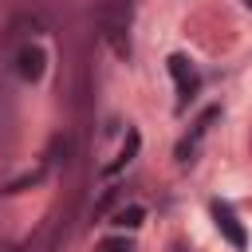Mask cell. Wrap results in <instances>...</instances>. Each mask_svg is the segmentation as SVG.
<instances>
[{
	"label": "cell",
	"mask_w": 252,
	"mask_h": 252,
	"mask_svg": "<svg viewBox=\"0 0 252 252\" xmlns=\"http://www.w3.org/2000/svg\"><path fill=\"white\" fill-rule=\"evenodd\" d=\"M213 209V220H217V228H220V236L232 244V248H244L248 244V232H244V224L236 220V213H232V205L228 201H213L209 205Z\"/></svg>",
	"instance_id": "1"
},
{
	"label": "cell",
	"mask_w": 252,
	"mask_h": 252,
	"mask_svg": "<svg viewBox=\"0 0 252 252\" xmlns=\"http://www.w3.org/2000/svg\"><path fill=\"white\" fill-rule=\"evenodd\" d=\"M169 75L177 79V91H181V106H185V102H193V94H197L201 79H197V71L189 67V59H185V55H169Z\"/></svg>",
	"instance_id": "2"
},
{
	"label": "cell",
	"mask_w": 252,
	"mask_h": 252,
	"mask_svg": "<svg viewBox=\"0 0 252 252\" xmlns=\"http://www.w3.org/2000/svg\"><path fill=\"white\" fill-rule=\"evenodd\" d=\"M43 63H47L43 47H20V55H16V71H20V79H24V83L43 79Z\"/></svg>",
	"instance_id": "3"
},
{
	"label": "cell",
	"mask_w": 252,
	"mask_h": 252,
	"mask_svg": "<svg viewBox=\"0 0 252 252\" xmlns=\"http://www.w3.org/2000/svg\"><path fill=\"white\" fill-rule=\"evenodd\" d=\"M142 220H146V209H142V205H126V209L114 213V224H118V228H138Z\"/></svg>",
	"instance_id": "4"
},
{
	"label": "cell",
	"mask_w": 252,
	"mask_h": 252,
	"mask_svg": "<svg viewBox=\"0 0 252 252\" xmlns=\"http://www.w3.org/2000/svg\"><path fill=\"white\" fill-rule=\"evenodd\" d=\"M134 154H138V134L130 130V134H126V146H122V154H118V158H114V161L106 165V173H118V169H122V165H126V161H130Z\"/></svg>",
	"instance_id": "5"
},
{
	"label": "cell",
	"mask_w": 252,
	"mask_h": 252,
	"mask_svg": "<svg viewBox=\"0 0 252 252\" xmlns=\"http://www.w3.org/2000/svg\"><path fill=\"white\" fill-rule=\"evenodd\" d=\"M39 181H43V169H32V173L16 177V181H12V185H8L4 193H20V189H28V185H39Z\"/></svg>",
	"instance_id": "6"
},
{
	"label": "cell",
	"mask_w": 252,
	"mask_h": 252,
	"mask_svg": "<svg viewBox=\"0 0 252 252\" xmlns=\"http://www.w3.org/2000/svg\"><path fill=\"white\" fill-rule=\"evenodd\" d=\"M94 252H134V244L130 240H122V236H114V240H98V248Z\"/></svg>",
	"instance_id": "7"
},
{
	"label": "cell",
	"mask_w": 252,
	"mask_h": 252,
	"mask_svg": "<svg viewBox=\"0 0 252 252\" xmlns=\"http://www.w3.org/2000/svg\"><path fill=\"white\" fill-rule=\"evenodd\" d=\"M244 4H248V8H252V0H244Z\"/></svg>",
	"instance_id": "8"
}]
</instances>
